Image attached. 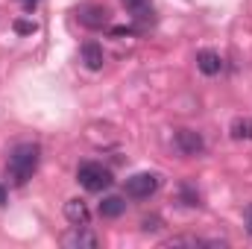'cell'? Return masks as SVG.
<instances>
[{"label":"cell","mask_w":252,"mask_h":249,"mask_svg":"<svg viewBox=\"0 0 252 249\" xmlns=\"http://www.w3.org/2000/svg\"><path fill=\"white\" fill-rule=\"evenodd\" d=\"M38 161H41V147L32 141H24L9 153L6 176L12 179V185H27L32 179V173L38 170Z\"/></svg>","instance_id":"cell-1"},{"label":"cell","mask_w":252,"mask_h":249,"mask_svg":"<svg viewBox=\"0 0 252 249\" xmlns=\"http://www.w3.org/2000/svg\"><path fill=\"white\" fill-rule=\"evenodd\" d=\"M76 179H79V185L85 187V190H91V193H100V190H106V187L115 182V179H112V170L103 167V164H97V161L79 164Z\"/></svg>","instance_id":"cell-2"},{"label":"cell","mask_w":252,"mask_h":249,"mask_svg":"<svg viewBox=\"0 0 252 249\" xmlns=\"http://www.w3.org/2000/svg\"><path fill=\"white\" fill-rule=\"evenodd\" d=\"M158 187H161V176L158 173H135V176L126 179V196H132V199H150Z\"/></svg>","instance_id":"cell-3"},{"label":"cell","mask_w":252,"mask_h":249,"mask_svg":"<svg viewBox=\"0 0 252 249\" xmlns=\"http://www.w3.org/2000/svg\"><path fill=\"white\" fill-rule=\"evenodd\" d=\"M76 18H79V24L88 27V30H103V27L109 24V9L100 6V3H85V6L76 9Z\"/></svg>","instance_id":"cell-4"},{"label":"cell","mask_w":252,"mask_h":249,"mask_svg":"<svg viewBox=\"0 0 252 249\" xmlns=\"http://www.w3.org/2000/svg\"><path fill=\"white\" fill-rule=\"evenodd\" d=\"M176 150L182 156H199L205 150V138L196 132V129H176Z\"/></svg>","instance_id":"cell-5"},{"label":"cell","mask_w":252,"mask_h":249,"mask_svg":"<svg viewBox=\"0 0 252 249\" xmlns=\"http://www.w3.org/2000/svg\"><path fill=\"white\" fill-rule=\"evenodd\" d=\"M67 249H97L100 247V238L94 232H88L85 226H73V232H67L62 241Z\"/></svg>","instance_id":"cell-6"},{"label":"cell","mask_w":252,"mask_h":249,"mask_svg":"<svg viewBox=\"0 0 252 249\" xmlns=\"http://www.w3.org/2000/svg\"><path fill=\"white\" fill-rule=\"evenodd\" d=\"M64 220H67L70 226H88V223H91V211H88L85 199H79V196L67 199V202H64Z\"/></svg>","instance_id":"cell-7"},{"label":"cell","mask_w":252,"mask_h":249,"mask_svg":"<svg viewBox=\"0 0 252 249\" xmlns=\"http://www.w3.org/2000/svg\"><path fill=\"white\" fill-rule=\"evenodd\" d=\"M196 67H199L205 76H217V73L223 70V59H220V53H214V50H199V53H196Z\"/></svg>","instance_id":"cell-8"},{"label":"cell","mask_w":252,"mask_h":249,"mask_svg":"<svg viewBox=\"0 0 252 249\" xmlns=\"http://www.w3.org/2000/svg\"><path fill=\"white\" fill-rule=\"evenodd\" d=\"M82 62L88 70H100L103 64H106V53H103V47L97 44V41H85L82 44Z\"/></svg>","instance_id":"cell-9"},{"label":"cell","mask_w":252,"mask_h":249,"mask_svg":"<svg viewBox=\"0 0 252 249\" xmlns=\"http://www.w3.org/2000/svg\"><path fill=\"white\" fill-rule=\"evenodd\" d=\"M124 6L132 12V18L135 21H153V6H150V0H124Z\"/></svg>","instance_id":"cell-10"},{"label":"cell","mask_w":252,"mask_h":249,"mask_svg":"<svg viewBox=\"0 0 252 249\" xmlns=\"http://www.w3.org/2000/svg\"><path fill=\"white\" fill-rule=\"evenodd\" d=\"M229 135L235 141H252V118H235L229 124Z\"/></svg>","instance_id":"cell-11"},{"label":"cell","mask_w":252,"mask_h":249,"mask_svg":"<svg viewBox=\"0 0 252 249\" xmlns=\"http://www.w3.org/2000/svg\"><path fill=\"white\" fill-rule=\"evenodd\" d=\"M124 211H126V199L124 196H106V199L100 202V214L109 217V220H112V217H121Z\"/></svg>","instance_id":"cell-12"},{"label":"cell","mask_w":252,"mask_h":249,"mask_svg":"<svg viewBox=\"0 0 252 249\" xmlns=\"http://www.w3.org/2000/svg\"><path fill=\"white\" fill-rule=\"evenodd\" d=\"M179 202L188 205V208H199V190L190 185V182H182L179 185Z\"/></svg>","instance_id":"cell-13"},{"label":"cell","mask_w":252,"mask_h":249,"mask_svg":"<svg viewBox=\"0 0 252 249\" xmlns=\"http://www.w3.org/2000/svg\"><path fill=\"white\" fill-rule=\"evenodd\" d=\"M205 241H199V238H190V235H179V238H167L164 241V247H202Z\"/></svg>","instance_id":"cell-14"},{"label":"cell","mask_w":252,"mask_h":249,"mask_svg":"<svg viewBox=\"0 0 252 249\" xmlns=\"http://www.w3.org/2000/svg\"><path fill=\"white\" fill-rule=\"evenodd\" d=\"M141 229H144V232H158V229H161V217H158V214L144 217V220H141Z\"/></svg>","instance_id":"cell-15"},{"label":"cell","mask_w":252,"mask_h":249,"mask_svg":"<svg viewBox=\"0 0 252 249\" xmlns=\"http://www.w3.org/2000/svg\"><path fill=\"white\" fill-rule=\"evenodd\" d=\"M38 27H35V21H15V32H21V35H32Z\"/></svg>","instance_id":"cell-16"},{"label":"cell","mask_w":252,"mask_h":249,"mask_svg":"<svg viewBox=\"0 0 252 249\" xmlns=\"http://www.w3.org/2000/svg\"><path fill=\"white\" fill-rule=\"evenodd\" d=\"M129 32H132V27H115L112 30V35H129Z\"/></svg>","instance_id":"cell-17"},{"label":"cell","mask_w":252,"mask_h":249,"mask_svg":"<svg viewBox=\"0 0 252 249\" xmlns=\"http://www.w3.org/2000/svg\"><path fill=\"white\" fill-rule=\"evenodd\" d=\"M244 217H247V232L252 235V205L247 208V214H244Z\"/></svg>","instance_id":"cell-18"},{"label":"cell","mask_w":252,"mask_h":249,"mask_svg":"<svg viewBox=\"0 0 252 249\" xmlns=\"http://www.w3.org/2000/svg\"><path fill=\"white\" fill-rule=\"evenodd\" d=\"M0 205H6V190H3V185H0Z\"/></svg>","instance_id":"cell-19"},{"label":"cell","mask_w":252,"mask_h":249,"mask_svg":"<svg viewBox=\"0 0 252 249\" xmlns=\"http://www.w3.org/2000/svg\"><path fill=\"white\" fill-rule=\"evenodd\" d=\"M24 3H35V0H24Z\"/></svg>","instance_id":"cell-20"}]
</instances>
